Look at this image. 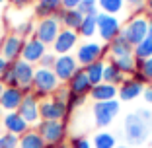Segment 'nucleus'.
Returning a JSON list of instances; mask_svg holds the SVG:
<instances>
[{
    "label": "nucleus",
    "mask_w": 152,
    "mask_h": 148,
    "mask_svg": "<svg viewBox=\"0 0 152 148\" xmlns=\"http://www.w3.org/2000/svg\"><path fill=\"white\" fill-rule=\"evenodd\" d=\"M103 82L119 88V86L125 82V74H123V72H121L119 68H117L115 64L109 61V63H105V70H103Z\"/></svg>",
    "instance_id": "393cba45"
},
{
    "label": "nucleus",
    "mask_w": 152,
    "mask_h": 148,
    "mask_svg": "<svg viewBox=\"0 0 152 148\" xmlns=\"http://www.w3.org/2000/svg\"><path fill=\"white\" fill-rule=\"evenodd\" d=\"M98 8L99 12L117 16V14H121L125 10V0H98Z\"/></svg>",
    "instance_id": "c756f323"
},
{
    "label": "nucleus",
    "mask_w": 152,
    "mask_h": 148,
    "mask_svg": "<svg viewBox=\"0 0 152 148\" xmlns=\"http://www.w3.org/2000/svg\"><path fill=\"white\" fill-rule=\"evenodd\" d=\"M16 8H23V6H29V4H33L35 0H10Z\"/></svg>",
    "instance_id": "c03bdc74"
},
{
    "label": "nucleus",
    "mask_w": 152,
    "mask_h": 148,
    "mask_svg": "<svg viewBox=\"0 0 152 148\" xmlns=\"http://www.w3.org/2000/svg\"><path fill=\"white\" fill-rule=\"evenodd\" d=\"M84 101H86V96H78V94H72V92H70V96H68V99H66V109H68V113H72L76 107L84 105Z\"/></svg>",
    "instance_id": "c9c22d12"
},
{
    "label": "nucleus",
    "mask_w": 152,
    "mask_h": 148,
    "mask_svg": "<svg viewBox=\"0 0 152 148\" xmlns=\"http://www.w3.org/2000/svg\"><path fill=\"white\" fill-rule=\"evenodd\" d=\"M133 55H134V58H137V61L150 58V57H152V35H146V39L140 41L139 45L134 47Z\"/></svg>",
    "instance_id": "7c9ffc66"
},
{
    "label": "nucleus",
    "mask_w": 152,
    "mask_h": 148,
    "mask_svg": "<svg viewBox=\"0 0 152 148\" xmlns=\"http://www.w3.org/2000/svg\"><path fill=\"white\" fill-rule=\"evenodd\" d=\"M18 113L26 119V123L29 127H33V125H39V121H41V115H39V99H37V96L33 94H27V96H23V101L20 103V107H18Z\"/></svg>",
    "instance_id": "f8f14e48"
},
{
    "label": "nucleus",
    "mask_w": 152,
    "mask_h": 148,
    "mask_svg": "<svg viewBox=\"0 0 152 148\" xmlns=\"http://www.w3.org/2000/svg\"><path fill=\"white\" fill-rule=\"evenodd\" d=\"M55 61H57V55H55V53H45L43 57H41V61H39V66H43V68H53Z\"/></svg>",
    "instance_id": "4c0bfd02"
},
{
    "label": "nucleus",
    "mask_w": 152,
    "mask_h": 148,
    "mask_svg": "<svg viewBox=\"0 0 152 148\" xmlns=\"http://www.w3.org/2000/svg\"><path fill=\"white\" fill-rule=\"evenodd\" d=\"M105 53H107V45L105 43H99V41H84V43L78 45L74 57H76L78 66L86 68L92 63H96V61H102L105 57Z\"/></svg>",
    "instance_id": "7ed1b4c3"
},
{
    "label": "nucleus",
    "mask_w": 152,
    "mask_h": 148,
    "mask_svg": "<svg viewBox=\"0 0 152 148\" xmlns=\"http://www.w3.org/2000/svg\"><path fill=\"white\" fill-rule=\"evenodd\" d=\"M61 22H58L55 16H51V18H43L37 22L35 26V37L43 43V45H53L55 39L58 37V33H61Z\"/></svg>",
    "instance_id": "1a4fd4ad"
},
{
    "label": "nucleus",
    "mask_w": 152,
    "mask_h": 148,
    "mask_svg": "<svg viewBox=\"0 0 152 148\" xmlns=\"http://www.w3.org/2000/svg\"><path fill=\"white\" fill-rule=\"evenodd\" d=\"M55 18L61 22V26H64L66 29H72V31H78V27H80L82 20H84V16H82L78 10H64L61 8L57 14H55Z\"/></svg>",
    "instance_id": "aec40b11"
},
{
    "label": "nucleus",
    "mask_w": 152,
    "mask_h": 148,
    "mask_svg": "<svg viewBox=\"0 0 152 148\" xmlns=\"http://www.w3.org/2000/svg\"><path fill=\"white\" fill-rule=\"evenodd\" d=\"M18 148H47V142L43 140V136L37 133V129H29L27 133H23L20 136V144Z\"/></svg>",
    "instance_id": "b1692460"
},
{
    "label": "nucleus",
    "mask_w": 152,
    "mask_h": 148,
    "mask_svg": "<svg viewBox=\"0 0 152 148\" xmlns=\"http://www.w3.org/2000/svg\"><path fill=\"white\" fill-rule=\"evenodd\" d=\"M2 43H4V37H0V53H2Z\"/></svg>",
    "instance_id": "8fccbe9b"
},
{
    "label": "nucleus",
    "mask_w": 152,
    "mask_h": 148,
    "mask_svg": "<svg viewBox=\"0 0 152 148\" xmlns=\"http://www.w3.org/2000/svg\"><path fill=\"white\" fill-rule=\"evenodd\" d=\"M20 136L12 135V133H2L0 135V148H18Z\"/></svg>",
    "instance_id": "f704fd0d"
},
{
    "label": "nucleus",
    "mask_w": 152,
    "mask_h": 148,
    "mask_svg": "<svg viewBox=\"0 0 152 148\" xmlns=\"http://www.w3.org/2000/svg\"><path fill=\"white\" fill-rule=\"evenodd\" d=\"M39 115L41 121H66L70 113L64 101H61L55 96H49L39 101Z\"/></svg>",
    "instance_id": "423d86ee"
},
{
    "label": "nucleus",
    "mask_w": 152,
    "mask_h": 148,
    "mask_svg": "<svg viewBox=\"0 0 152 148\" xmlns=\"http://www.w3.org/2000/svg\"><path fill=\"white\" fill-rule=\"evenodd\" d=\"M96 22H98V35L99 39L109 45L115 37L121 35L123 31V26H121V20L117 16H111V14H105V12H99L96 16Z\"/></svg>",
    "instance_id": "0eeeda50"
},
{
    "label": "nucleus",
    "mask_w": 152,
    "mask_h": 148,
    "mask_svg": "<svg viewBox=\"0 0 152 148\" xmlns=\"http://www.w3.org/2000/svg\"><path fill=\"white\" fill-rule=\"evenodd\" d=\"M22 101H23V92L20 88H4V92L0 96V107L4 109L6 113L18 111Z\"/></svg>",
    "instance_id": "a211bd4d"
},
{
    "label": "nucleus",
    "mask_w": 152,
    "mask_h": 148,
    "mask_svg": "<svg viewBox=\"0 0 152 148\" xmlns=\"http://www.w3.org/2000/svg\"><path fill=\"white\" fill-rule=\"evenodd\" d=\"M14 72H16V78H18L20 90L23 92V96L31 94L33 92V74H35V66L29 63H26L23 58H18L16 63H12Z\"/></svg>",
    "instance_id": "9b49d317"
},
{
    "label": "nucleus",
    "mask_w": 152,
    "mask_h": 148,
    "mask_svg": "<svg viewBox=\"0 0 152 148\" xmlns=\"http://www.w3.org/2000/svg\"><path fill=\"white\" fill-rule=\"evenodd\" d=\"M78 12L82 14V16H98L99 14V8H98V0H82L80 4H78Z\"/></svg>",
    "instance_id": "2f4dec72"
},
{
    "label": "nucleus",
    "mask_w": 152,
    "mask_h": 148,
    "mask_svg": "<svg viewBox=\"0 0 152 148\" xmlns=\"http://www.w3.org/2000/svg\"><path fill=\"white\" fill-rule=\"evenodd\" d=\"M4 88H6V86L2 84V82H0V96H2V92H4Z\"/></svg>",
    "instance_id": "09e8293b"
},
{
    "label": "nucleus",
    "mask_w": 152,
    "mask_h": 148,
    "mask_svg": "<svg viewBox=\"0 0 152 148\" xmlns=\"http://www.w3.org/2000/svg\"><path fill=\"white\" fill-rule=\"evenodd\" d=\"M150 131L152 129L137 115V111L125 115V119H123V136H125L129 146H140V144H144L148 140V136H150Z\"/></svg>",
    "instance_id": "f257e3e1"
},
{
    "label": "nucleus",
    "mask_w": 152,
    "mask_h": 148,
    "mask_svg": "<svg viewBox=\"0 0 152 148\" xmlns=\"http://www.w3.org/2000/svg\"><path fill=\"white\" fill-rule=\"evenodd\" d=\"M117 148H131L129 144H121V146H117Z\"/></svg>",
    "instance_id": "3c124183"
},
{
    "label": "nucleus",
    "mask_w": 152,
    "mask_h": 148,
    "mask_svg": "<svg viewBox=\"0 0 152 148\" xmlns=\"http://www.w3.org/2000/svg\"><path fill=\"white\" fill-rule=\"evenodd\" d=\"M53 96H55V98H58L61 101H64V103H66L68 96H70V90H68V86H61V88H58V90L55 92Z\"/></svg>",
    "instance_id": "a19ab883"
},
{
    "label": "nucleus",
    "mask_w": 152,
    "mask_h": 148,
    "mask_svg": "<svg viewBox=\"0 0 152 148\" xmlns=\"http://www.w3.org/2000/svg\"><path fill=\"white\" fill-rule=\"evenodd\" d=\"M0 82L6 86V88H20V84H18V78H16V72H14V66L10 64L8 66V70L0 76Z\"/></svg>",
    "instance_id": "72a5a7b5"
},
{
    "label": "nucleus",
    "mask_w": 152,
    "mask_h": 148,
    "mask_svg": "<svg viewBox=\"0 0 152 148\" xmlns=\"http://www.w3.org/2000/svg\"><path fill=\"white\" fill-rule=\"evenodd\" d=\"M144 88H146V86L137 82L134 78H125V82L119 86L117 98H119V101H133V99H137L139 96H142Z\"/></svg>",
    "instance_id": "f3484780"
},
{
    "label": "nucleus",
    "mask_w": 152,
    "mask_h": 148,
    "mask_svg": "<svg viewBox=\"0 0 152 148\" xmlns=\"http://www.w3.org/2000/svg\"><path fill=\"white\" fill-rule=\"evenodd\" d=\"M2 125H4L6 133H12V135H16V136H22L23 133H27V131L31 129V127L26 123V119H23L18 111L6 113V115L2 117Z\"/></svg>",
    "instance_id": "dca6fc26"
},
{
    "label": "nucleus",
    "mask_w": 152,
    "mask_h": 148,
    "mask_svg": "<svg viewBox=\"0 0 152 148\" xmlns=\"http://www.w3.org/2000/svg\"><path fill=\"white\" fill-rule=\"evenodd\" d=\"M125 4L131 6V8L134 10V14H139V12H142V10H146V8H144L146 0H125Z\"/></svg>",
    "instance_id": "ea45409f"
},
{
    "label": "nucleus",
    "mask_w": 152,
    "mask_h": 148,
    "mask_svg": "<svg viewBox=\"0 0 152 148\" xmlns=\"http://www.w3.org/2000/svg\"><path fill=\"white\" fill-rule=\"evenodd\" d=\"M37 133L43 136L47 146H58L66 140V135H68L66 121H39Z\"/></svg>",
    "instance_id": "39448f33"
},
{
    "label": "nucleus",
    "mask_w": 152,
    "mask_h": 148,
    "mask_svg": "<svg viewBox=\"0 0 152 148\" xmlns=\"http://www.w3.org/2000/svg\"><path fill=\"white\" fill-rule=\"evenodd\" d=\"M86 70V76H88L90 84L92 86H98L103 82V70H105V61H96V63H92L90 66L84 68Z\"/></svg>",
    "instance_id": "a878e982"
},
{
    "label": "nucleus",
    "mask_w": 152,
    "mask_h": 148,
    "mask_svg": "<svg viewBox=\"0 0 152 148\" xmlns=\"http://www.w3.org/2000/svg\"><path fill=\"white\" fill-rule=\"evenodd\" d=\"M137 115H139L140 119H142V121H144V123H146V125L152 129V111H150V109H146V107H140L139 111H137Z\"/></svg>",
    "instance_id": "58836bf2"
},
{
    "label": "nucleus",
    "mask_w": 152,
    "mask_h": 148,
    "mask_svg": "<svg viewBox=\"0 0 152 148\" xmlns=\"http://www.w3.org/2000/svg\"><path fill=\"white\" fill-rule=\"evenodd\" d=\"M68 148H92V140L86 139V136H82V135L72 136L70 142H68Z\"/></svg>",
    "instance_id": "e433bc0d"
},
{
    "label": "nucleus",
    "mask_w": 152,
    "mask_h": 148,
    "mask_svg": "<svg viewBox=\"0 0 152 148\" xmlns=\"http://www.w3.org/2000/svg\"><path fill=\"white\" fill-rule=\"evenodd\" d=\"M144 8L148 10V16H152V0H146V4H144Z\"/></svg>",
    "instance_id": "49530a36"
},
{
    "label": "nucleus",
    "mask_w": 152,
    "mask_h": 148,
    "mask_svg": "<svg viewBox=\"0 0 152 148\" xmlns=\"http://www.w3.org/2000/svg\"><path fill=\"white\" fill-rule=\"evenodd\" d=\"M47 53V45H43L37 37H29L23 43V51H22V58L29 64H39L41 57Z\"/></svg>",
    "instance_id": "4468645a"
},
{
    "label": "nucleus",
    "mask_w": 152,
    "mask_h": 148,
    "mask_svg": "<svg viewBox=\"0 0 152 148\" xmlns=\"http://www.w3.org/2000/svg\"><path fill=\"white\" fill-rule=\"evenodd\" d=\"M121 111V101L119 99H111V101H94L92 105V115H94V123L99 129L109 127L115 117Z\"/></svg>",
    "instance_id": "20e7f679"
},
{
    "label": "nucleus",
    "mask_w": 152,
    "mask_h": 148,
    "mask_svg": "<svg viewBox=\"0 0 152 148\" xmlns=\"http://www.w3.org/2000/svg\"><path fill=\"white\" fill-rule=\"evenodd\" d=\"M6 2H8V0H0V6H2V4H6Z\"/></svg>",
    "instance_id": "603ef678"
},
{
    "label": "nucleus",
    "mask_w": 152,
    "mask_h": 148,
    "mask_svg": "<svg viewBox=\"0 0 152 148\" xmlns=\"http://www.w3.org/2000/svg\"><path fill=\"white\" fill-rule=\"evenodd\" d=\"M23 43H26V39H23L22 35H18V33H8V35L4 37L2 53H0V55H2L8 63H16L18 58H22Z\"/></svg>",
    "instance_id": "ddd939ff"
},
{
    "label": "nucleus",
    "mask_w": 152,
    "mask_h": 148,
    "mask_svg": "<svg viewBox=\"0 0 152 148\" xmlns=\"http://www.w3.org/2000/svg\"><path fill=\"white\" fill-rule=\"evenodd\" d=\"M121 35L125 37L133 47H137L140 41L146 39V35H148V18H144L140 14H134L133 18L125 23Z\"/></svg>",
    "instance_id": "6e6552de"
},
{
    "label": "nucleus",
    "mask_w": 152,
    "mask_h": 148,
    "mask_svg": "<svg viewBox=\"0 0 152 148\" xmlns=\"http://www.w3.org/2000/svg\"><path fill=\"white\" fill-rule=\"evenodd\" d=\"M76 43H78V33L63 27L61 33H58V37L53 43V53L55 55H68L76 47Z\"/></svg>",
    "instance_id": "2eb2a0df"
},
{
    "label": "nucleus",
    "mask_w": 152,
    "mask_h": 148,
    "mask_svg": "<svg viewBox=\"0 0 152 148\" xmlns=\"http://www.w3.org/2000/svg\"><path fill=\"white\" fill-rule=\"evenodd\" d=\"M133 51H134V47L131 45V43L123 35L115 37V39H113L111 43L107 45V53H109V57H111V58L129 57V55H133Z\"/></svg>",
    "instance_id": "4be33fe9"
},
{
    "label": "nucleus",
    "mask_w": 152,
    "mask_h": 148,
    "mask_svg": "<svg viewBox=\"0 0 152 148\" xmlns=\"http://www.w3.org/2000/svg\"><path fill=\"white\" fill-rule=\"evenodd\" d=\"M10 64H12V63H8V61H6V58L2 57V55H0V76H2V74H4L6 70H8Z\"/></svg>",
    "instance_id": "a18cd8bd"
},
{
    "label": "nucleus",
    "mask_w": 152,
    "mask_h": 148,
    "mask_svg": "<svg viewBox=\"0 0 152 148\" xmlns=\"http://www.w3.org/2000/svg\"><path fill=\"white\" fill-rule=\"evenodd\" d=\"M150 86H152V82H150Z\"/></svg>",
    "instance_id": "864d4df0"
},
{
    "label": "nucleus",
    "mask_w": 152,
    "mask_h": 148,
    "mask_svg": "<svg viewBox=\"0 0 152 148\" xmlns=\"http://www.w3.org/2000/svg\"><path fill=\"white\" fill-rule=\"evenodd\" d=\"M68 90L72 92V94H78V96H88L90 92H92V84H90L88 76H86V70L84 68H78L76 70V74L70 78V82H68Z\"/></svg>",
    "instance_id": "6ab92c4d"
},
{
    "label": "nucleus",
    "mask_w": 152,
    "mask_h": 148,
    "mask_svg": "<svg viewBox=\"0 0 152 148\" xmlns=\"http://www.w3.org/2000/svg\"><path fill=\"white\" fill-rule=\"evenodd\" d=\"M80 2L82 0H61V6H63L64 10H74V8H78Z\"/></svg>",
    "instance_id": "79ce46f5"
},
{
    "label": "nucleus",
    "mask_w": 152,
    "mask_h": 148,
    "mask_svg": "<svg viewBox=\"0 0 152 148\" xmlns=\"http://www.w3.org/2000/svg\"><path fill=\"white\" fill-rule=\"evenodd\" d=\"M137 72H140L146 78V82L150 84L152 82V57L144 58V61H137Z\"/></svg>",
    "instance_id": "473e14b6"
},
{
    "label": "nucleus",
    "mask_w": 152,
    "mask_h": 148,
    "mask_svg": "<svg viewBox=\"0 0 152 148\" xmlns=\"http://www.w3.org/2000/svg\"><path fill=\"white\" fill-rule=\"evenodd\" d=\"M78 68L80 66L76 63L74 55H57V61H55V64H53V72L57 74L61 84H68Z\"/></svg>",
    "instance_id": "9d476101"
},
{
    "label": "nucleus",
    "mask_w": 152,
    "mask_h": 148,
    "mask_svg": "<svg viewBox=\"0 0 152 148\" xmlns=\"http://www.w3.org/2000/svg\"><path fill=\"white\" fill-rule=\"evenodd\" d=\"M117 94H119V88L117 86H111V84H102L98 86H92V92H90V98L94 101H111V99H117Z\"/></svg>",
    "instance_id": "412c9836"
},
{
    "label": "nucleus",
    "mask_w": 152,
    "mask_h": 148,
    "mask_svg": "<svg viewBox=\"0 0 152 148\" xmlns=\"http://www.w3.org/2000/svg\"><path fill=\"white\" fill-rule=\"evenodd\" d=\"M148 35H152V16H148Z\"/></svg>",
    "instance_id": "de8ad7c7"
},
{
    "label": "nucleus",
    "mask_w": 152,
    "mask_h": 148,
    "mask_svg": "<svg viewBox=\"0 0 152 148\" xmlns=\"http://www.w3.org/2000/svg\"><path fill=\"white\" fill-rule=\"evenodd\" d=\"M61 8H63V6H61V0H37V4H35V16L39 20L51 18V16H55Z\"/></svg>",
    "instance_id": "5701e85b"
},
{
    "label": "nucleus",
    "mask_w": 152,
    "mask_h": 148,
    "mask_svg": "<svg viewBox=\"0 0 152 148\" xmlns=\"http://www.w3.org/2000/svg\"><path fill=\"white\" fill-rule=\"evenodd\" d=\"M92 146L94 148H117V139H115L113 133L99 131V133L94 135V139H92Z\"/></svg>",
    "instance_id": "bb28decb"
},
{
    "label": "nucleus",
    "mask_w": 152,
    "mask_h": 148,
    "mask_svg": "<svg viewBox=\"0 0 152 148\" xmlns=\"http://www.w3.org/2000/svg\"><path fill=\"white\" fill-rule=\"evenodd\" d=\"M58 88H61V82H58L57 74L53 72V68H43V66L35 68V74H33V94L37 96L39 101L53 96Z\"/></svg>",
    "instance_id": "f03ea898"
},
{
    "label": "nucleus",
    "mask_w": 152,
    "mask_h": 148,
    "mask_svg": "<svg viewBox=\"0 0 152 148\" xmlns=\"http://www.w3.org/2000/svg\"><path fill=\"white\" fill-rule=\"evenodd\" d=\"M76 33L86 37V39H92L98 33V22H96L94 16H84V20H82V23H80V27H78Z\"/></svg>",
    "instance_id": "cd10ccee"
},
{
    "label": "nucleus",
    "mask_w": 152,
    "mask_h": 148,
    "mask_svg": "<svg viewBox=\"0 0 152 148\" xmlns=\"http://www.w3.org/2000/svg\"><path fill=\"white\" fill-rule=\"evenodd\" d=\"M142 98H144V101H146L148 105L152 107V86H150V84H148L146 88H144V92H142Z\"/></svg>",
    "instance_id": "37998d69"
},
{
    "label": "nucleus",
    "mask_w": 152,
    "mask_h": 148,
    "mask_svg": "<svg viewBox=\"0 0 152 148\" xmlns=\"http://www.w3.org/2000/svg\"><path fill=\"white\" fill-rule=\"evenodd\" d=\"M111 63L115 64L123 74H131V76H133L134 72H137V58H134V55L121 57V58H111Z\"/></svg>",
    "instance_id": "c85d7f7f"
}]
</instances>
